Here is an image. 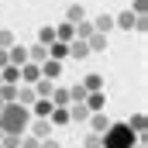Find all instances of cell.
I'll list each match as a JSON object with an SVG mask.
<instances>
[{
	"label": "cell",
	"mask_w": 148,
	"mask_h": 148,
	"mask_svg": "<svg viewBox=\"0 0 148 148\" xmlns=\"http://www.w3.org/2000/svg\"><path fill=\"white\" fill-rule=\"evenodd\" d=\"M31 124V110L21 103H3L0 107V131L3 134H24Z\"/></svg>",
	"instance_id": "obj_1"
},
{
	"label": "cell",
	"mask_w": 148,
	"mask_h": 148,
	"mask_svg": "<svg viewBox=\"0 0 148 148\" xmlns=\"http://www.w3.org/2000/svg\"><path fill=\"white\" fill-rule=\"evenodd\" d=\"M100 141H103V148H134V145H138V138L131 134V127H127L124 121L110 124V127L100 134Z\"/></svg>",
	"instance_id": "obj_2"
},
{
	"label": "cell",
	"mask_w": 148,
	"mask_h": 148,
	"mask_svg": "<svg viewBox=\"0 0 148 148\" xmlns=\"http://www.w3.org/2000/svg\"><path fill=\"white\" fill-rule=\"evenodd\" d=\"M124 124L131 127V134H134L138 141H145V131H148V117H145V114H134V117H131V121H124Z\"/></svg>",
	"instance_id": "obj_3"
},
{
	"label": "cell",
	"mask_w": 148,
	"mask_h": 148,
	"mask_svg": "<svg viewBox=\"0 0 148 148\" xmlns=\"http://www.w3.org/2000/svg\"><path fill=\"white\" fill-rule=\"evenodd\" d=\"M38 69H41V79H48V83H55V79L62 76V62H52V59H45V62H41Z\"/></svg>",
	"instance_id": "obj_4"
},
{
	"label": "cell",
	"mask_w": 148,
	"mask_h": 148,
	"mask_svg": "<svg viewBox=\"0 0 148 148\" xmlns=\"http://www.w3.org/2000/svg\"><path fill=\"white\" fill-rule=\"evenodd\" d=\"M83 103H86V110H90V114H103L107 97H103V93H86V100H83Z\"/></svg>",
	"instance_id": "obj_5"
},
{
	"label": "cell",
	"mask_w": 148,
	"mask_h": 148,
	"mask_svg": "<svg viewBox=\"0 0 148 148\" xmlns=\"http://www.w3.org/2000/svg\"><path fill=\"white\" fill-rule=\"evenodd\" d=\"M38 79H41V69L31 66V62H24V66H21V83H24V86H35Z\"/></svg>",
	"instance_id": "obj_6"
},
{
	"label": "cell",
	"mask_w": 148,
	"mask_h": 148,
	"mask_svg": "<svg viewBox=\"0 0 148 148\" xmlns=\"http://www.w3.org/2000/svg\"><path fill=\"white\" fill-rule=\"evenodd\" d=\"M48 59H52V62H66V59H69V45H66V41H52V45H48Z\"/></svg>",
	"instance_id": "obj_7"
},
{
	"label": "cell",
	"mask_w": 148,
	"mask_h": 148,
	"mask_svg": "<svg viewBox=\"0 0 148 148\" xmlns=\"http://www.w3.org/2000/svg\"><path fill=\"white\" fill-rule=\"evenodd\" d=\"M93 31H97V35H110L114 31V14H100V17H97V21H93Z\"/></svg>",
	"instance_id": "obj_8"
},
{
	"label": "cell",
	"mask_w": 148,
	"mask_h": 148,
	"mask_svg": "<svg viewBox=\"0 0 148 148\" xmlns=\"http://www.w3.org/2000/svg\"><path fill=\"white\" fill-rule=\"evenodd\" d=\"M134 24H138V17H134L131 10H121V14L114 17V28H124V31H134Z\"/></svg>",
	"instance_id": "obj_9"
},
{
	"label": "cell",
	"mask_w": 148,
	"mask_h": 148,
	"mask_svg": "<svg viewBox=\"0 0 148 148\" xmlns=\"http://www.w3.org/2000/svg\"><path fill=\"white\" fill-rule=\"evenodd\" d=\"M45 59H48V48H45V45H31V48H28V62H31V66H41V62H45Z\"/></svg>",
	"instance_id": "obj_10"
},
{
	"label": "cell",
	"mask_w": 148,
	"mask_h": 148,
	"mask_svg": "<svg viewBox=\"0 0 148 148\" xmlns=\"http://www.w3.org/2000/svg\"><path fill=\"white\" fill-rule=\"evenodd\" d=\"M73 38H76V24H69V21H62V24L55 28V41H66V45H69Z\"/></svg>",
	"instance_id": "obj_11"
},
{
	"label": "cell",
	"mask_w": 148,
	"mask_h": 148,
	"mask_svg": "<svg viewBox=\"0 0 148 148\" xmlns=\"http://www.w3.org/2000/svg\"><path fill=\"white\" fill-rule=\"evenodd\" d=\"M55 110V107H52V100H35V103H31V114H35L38 121H48V114Z\"/></svg>",
	"instance_id": "obj_12"
},
{
	"label": "cell",
	"mask_w": 148,
	"mask_h": 148,
	"mask_svg": "<svg viewBox=\"0 0 148 148\" xmlns=\"http://www.w3.org/2000/svg\"><path fill=\"white\" fill-rule=\"evenodd\" d=\"M38 97H35V90H31V86H17V100H14V103H21V107H28V110H31V103H35Z\"/></svg>",
	"instance_id": "obj_13"
},
{
	"label": "cell",
	"mask_w": 148,
	"mask_h": 148,
	"mask_svg": "<svg viewBox=\"0 0 148 148\" xmlns=\"http://www.w3.org/2000/svg\"><path fill=\"white\" fill-rule=\"evenodd\" d=\"M48 124H52V127H62V124H69V107H55V110L48 114Z\"/></svg>",
	"instance_id": "obj_14"
},
{
	"label": "cell",
	"mask_w": 148,
	"mask_h": 148,
	"mask_svg": "<svg viewBox=\"0 0 148 148\" xmlns=\"http://www.w3.org/2000/svg\"><path fill=\"white\" fill-rule=\"evenodd\" d=\"M48 134H52V124H48V121H35V124H31V138H35V141H45Z\"/></svg>",
	"instance_id": "obj_15"
},
{
	"label": "cell",
	"mask_w": 148,
	"mask_h": 148,
	"mask_svg": "<svg viewBox=\"0 0 148 148\" xmlns=\"http://www.w3.org/2000/svg\"><path fill=\"white\" fill-rule=\"evenodd\" d=\"M69 121H76V124L90 121V110H86V103H69Z\"/></svg>",
	"instance_id": "obj_16"
},
{
	"label": "cell",
	"mask_w": 148,
	"mask_h": 148,
	"mask_svg": "<svg viewBox=\"0 0 148 148\" xmlns=\"http://www.w3.org/2000/svg\"><path fill=\"white\" fill-rule=\"evenodd\" d=\"M48 100H52V107H69V90L66 86H55Z\"/></svg>",
	"instance_id": "obj_17"
},
{
	"label": "cell",
	"mask_w": 148,
	"mask_h": 148,
	"mask_svg": "<svg viewBox=\"0 0 148 148\" xmlns=\"http://www.w3.org/2000/svg\"><path fill=\"white\" fill-rule=\"evenodd\" d=\"M31 90H35V97H38V100H48V97H52V90H55V83H48V79H38Z\"/></svg>",
	"instance_id": "obj_18"
},
{
	"label": "cell",
	"mask_w": 148,
	"mask_h": 148,
	"mask_svg": "<svg viewBox=\"0 0 148 148\" xmlns=\"http://www.w3.org/2000/svg\"><path fill=\"white\" fill-rule=\"evenodd\" d=\"M83 90H86V93H103V79H100L97 73L86 76V79H83Z\"/></svg>",
	"instance_id": "obj_19"
},
{
	"label": "cell",
	"mask_w": 148,
	"mask_h": 148,
	"mask_svg": "<svg viewBox=\"0 0 148 148\" xmlns=\"http://www.w3.org/2000/svg\"><path fill=\"white\" fill-rule=\"evenodd\" d=\"M69 55H73V59H86V55H90L86 41H79V38H73V41H69Z\"/></svg>",
	"instance_id": "obj_20"
},
{
	"label": "cell",
	"mask_w": 148,
	"mask_h": 148,
	"mask_svg": "<svg viewBox=\"0 0 148 148\" xmlns=\"http://www.w3.org/2000/svg\"><path fill=\"white\" fill-rule=\"evenodd\" d=\"M90 124H93V134H103V131L110 127V121H107L103 114H90Z\"/></svg>",
	"instance_id": "obj_21"
},
{
	"label": "cell",
	"mask_w": 148,
	"mask_h": 148,
	"mask_svg": "<svg viewBox=\"0 0 148 148\" xmlns=\"http://www.w3.org/2000/svg\"><path fill=\"white\" fill-rule=\"evenodd\" d=\"M86 48H90V55H93V52H107V38H103V35H97V31H93V38L86 41Z\"/></svg>",
	"instance_id": "obj_22"
},
{
	"label": "cell",
	"mask_w": 148,
	"mask_h": 148,
	"mask_svg": "<svg viewBox=\"0 0 148 148\" xmlns=\"http://www.w3.org/2000/svg\"><path fill=\"white\" fill-rule=\"evenodd\" d=\"M76 38H79V41H90V38H93V21H79V24H76Z\"/></svg>",
	"instance_id": "obj_23"
},
{
	"label": "cell",
	"mask_w": 148,
	"mask_h": 148,
	"mask_svg": "<svg viewBox=\"0 0 148 148\" xmlns=\"http://www.w3.org/2000/svg\"><path fill=\"white\" fill-rule=\"evenodd\" d=\"M66 21H69V24H79V21H86V10H83L79 3H73V7L66 10Z\"/></svg>",
	"instance_id": "obj_24"
},
{
	"label": "cell",
	"mask_w": 148,
	"mask_h": 148,
	"mask_svg": "<svg viewBox=\"0 0 148 148\" xmlns=\"http://www.w3.org/2000/svg\"><path fill=\"white\" fill-rule=\"evenodd\" d=\"M52 41H55V28H48V24H45V28L38 31V45H45V48H48Z\"/></svg>",
	"instance_id": "obj_25"
},
{
	"label": "cell",
	"mask_w": 148,
	"mask_h": 148,
	"mask_svg": "<svg viewBox=\"0 0 148 148\" xmlns=\"http://www.w3.org/2000/svg\"><path fill=\"white\" fill-rule=\"evenodd\" d=\"M17 100V86H0V103H14Z\"/></svg>",
	"instance_id": "obj_26"
},
{
	"label": "cell",
	"mask_w": 148,
	"mask_h": 148,
	"mask_svg": "<svg viewBox=\"0 0 148 148\" xmlns=\"http://www.w3.org/2000/svg\"><path fill=\"white\" fill-rule=\"evenodd\" d=\"M83 100H86V90H83V83H76L69 90V103H83Z\"/></svg>",
	"instance_id": "obj_27"
},
{
	"label": "cell",
	"mask_w": 148,
	"mask_h": 148,
	"mask_svg": "<svg viewBox=\"0 0 148 148\" xmlns=\"http://www.w3.org/2000/svg\"><path fill=\"white\" fill-rule=\"evenodd\" d=\"M0 148H21V134H3L0 138Z\"/></svg>",
	"instance_id": "obj_28"
},
{
	"label": "cell",
	"mask_w": 148,
	"mask_h": 148,
	"mask_svg": "<svg viewBox=\"0 0 148 148\" xmlns=\"http://www.w3.org/2000/svg\"><path fill=\"white\" fill-rule=\"evenodd\" d=\"M145 10H148V0H134L131 3V14L134 17H145Z\"/></svg>",
	"instance_id": "obj_29"
},
{
	"label": "cell",
	"mask_w": 148,
	"mask_h": 148,
	"mask_svg": "<svg viewBox=\"0 0 148 148\" xmlns=\"http://www.w3.org/2000/svg\"><path fill=\"white\" fill-rule=\"evenodd\" d=\"M83 148H103L100 134H86V138H83Z\"/></svg>",
	"instance_id": "obj_30"
},
{
	"label": "cell",
	"mask_w": 148,
	"mask_h": 148,
	"mask_svg": "<svg viewBox=\"0 0 148 148\" xmlns=\"http://www.w3.org/2000/svg\"><path fill=\"white\" fill-rule=\"evenodd\" d=\"M14 45V31H0V48H10Z\"/></svg>",
	"instance_id": "obj_31"
},
{
	"label": "cell",
	"mask_w": 148,
	"mask_h": 148,
	"mask_svg": "<svg viewBox=\"0 0 148 148\" xmlns=\"http://www.w3.org/2000/svg\"><path fill=\"white\" fill-rule=\"evenodd\" d=\"M21 148H41V141H35V138H24V134H21Z\"/></svg>",
	"instance_id": "obj_32"
},
{
	"label": "cell",
	"mask_w": 148,
	"mask_h": 148,
	"mask_svg": "<svg viewBox=\"0 0 148 148\" xmlns=\"http://www.w3.org/2000/svg\"><path fill=\"white\" fill-rule=\"evenodd\" d=\"M41 148H59V141H55V138H45V141H41Z\"/></svg>",
	"instance_id": "obj_33"
},
{
	"label": "cell",
	"mask_w": 148,
	"mask_h": 148,
	"mask_svg": "<svg viewBox=\"0 0 148 148\" xmlns=\"http://www.w3.org/2000/svg\"><path fill=\"white\" fill-rule=\"evenodd\" d=\"M0 69H7V48H0Z\"/></svg>",
	"instance_id": "obj_34"
},
{
	"label": "cell",
	"mask_w": 148,
	"mask_h": 148,
	"mask_svg": "<svg viewBox=\"0 0 148 148\" xmlns=\"http://www.w3.org/2000/svg\"><path fill=\"white\" fill-rule=\"evenodd\" d=\"M134 148H145V141H138V145H134Z\"/></svg>",
	"instance_id": "obj_35"
},
{
	"label": "cell",
	"mask_w": 148,
	"mask_h": 148,
	"mask_svg": "<svg viewBox=\"0 0 148 148\" xmlns=\"http://www.w3.org/2000/svg\"><path fill=\"white\" fill-rule=\"evenodd\" d=\"M0 138H3V131H0Z\"/></svg>",
	"instance_id": "obj_36"
},
{
	"label": "cell",
	"mask_w": 148,
	"mask_h": 148,
	"mask_svg": "<svg viewBox=\"0 0 148 148\" xmlns=\"http://www.w3.org/2000/svg\"><path fill=\"white\" fill-rule=\"evenodd\" d=\"M0 86H3V79H0Z\"/></svg>",
	"instance_id": "obj_37"
},
{
	"label": "cell",
	"mask_w": 148,
	"mask_h": 148,
	"mask_svg": "<svg viewBox=\"0 0 148 148\" xmlns=\"http://www.w3.org/2000/svg\"><path fill=\"white\" fill-rule=\"evenodd\" d=\"M0 107H3V103H0Z\"/></svg>",
	"instance_id": "obj_38"
}]
</instances>
